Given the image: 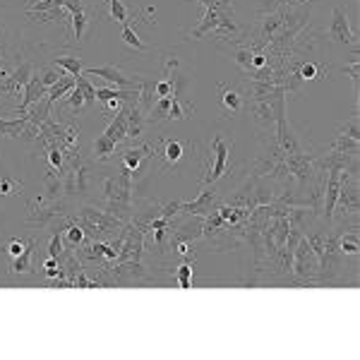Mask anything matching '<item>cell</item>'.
Returning <instances> with one entry per match:
<instances>
[{
  "label": "cell",
  "instance_id": "6da1fadb",
  "mask_svg": "<svg viewBox=\"0 0 360 360\" xmlns=\"http://www.w3.org/2000/svg\"><path fill=\"white\" fill-rule=\"evenodd\" d=\"M68 217L84 231L86 238L101 243L115 240L127 226V221H123V219L113 217L106 209H96V207H79L77 212H70Z\"/></svg>",
  "mask_w": 360,
  "mask_h": 360
},
{
  "label": "cell",
  "instance_id": "7a4b0ae2",
  "mask_svg": "<svg viewBox=\"0 0 360 360\" xmlns=\"http://www.w3.org/2000/svg\"><path fill=\"white\" fill-rule=\"evenodd\" d=\"M103 209L113 217L130 221L132 219V176L120 171V176H111L101 180Z\"/></svg>",
  "mask_w": 360,
  "mask_h": 360
},
{
  "label": "cell",
  "instance_id": "3957f363",
  "mask_svg": "<svg viewBox=\"0 0 360 360\" xmlns=\"http://www.w3.org/2000/svg\"><path fill=\"white\" fill-rule=\"evenodd\" d=\"M288 283H293V286H307V288L322 286L317 255L312 252L310 243L305 240V233H303V238H300L298 245H295V250H293V264H291V276H288Z\"/></svg>",
  "mask_w": 360,
  "mask_h": 360
},
{
  "label": "cell",
  "instance_id": "277c9868",
  "mask_svg": "<svg viewBox=\"0 0 360 360\" xmlns=\"http://www.w3.org/2000/svg\"><path fill=\"white\" fill-rule=\"evenodd\" d=\"M212 159L207 161L205 168H202V188H207V185H217L219 180L224 176H229L231 171H233V164H231V149H233V142H226L221 135H217L212 139Z\"/></svg>",
  "mask_w": 360,
  "mask_h": 360
},
{
  "label": "cell",
  "instance_id": "5b68a950",
  "mask_svg": "<svg viewBox=\"0 0 360 360\" xmlns=\"http://www.w3.org/2000/svg\"><path fill=\"white\" fill-rule=\"evenodd\" d=\"M27 224L34 229H49L51 224H56L58 219L68 217V205L65 200H51V197H34L27 207Z\"/></svg>",
  "mask_w": 360,
  "mask_h": 360
},
{
  "label": "cell",
  "instance_id": "8992f818",
  "mask_svg": "<svg viewBox=\"0 0 360 360\" xmlns=\"http://www.w3.org/2000/svg\"><path fill=\"white\" fill-rule=\"evenodd\" d=\"M86 77H101L108 84L118 86V89H139L142 86L144 75H127L120 65H103V68H86L82 70Z\"/></svg>",
  "mask_w": 360,
  "mask_h": 360
},
{
  "label": "cell",
  "instance_id": "52a82bcc",
  "mask_svg": "<svg viewBox=\"0 0 360 360\" xmlns=\"http://www.w3.org/2000/svg\"><path fill=\"white\" fill-rule=\"evenodd\" d=\"M195 144H183L180 139H166L161 137L159 142L154 144V156L161 161V168L164 171H171V168L180 166L188 156V149H193Z\"/></svg>",
  "mask_w": 360,
  "mask_h": 360
},
{
  "label": "cell",
  "instance_id": "ba28073f",
  "mask_svg": "<svg viewBox=\"0 0 360 360\" xmlns=\"http://www.w3.org/2000/svg\"><path fill=\"white\" fill-rule=\"evenodd\" d=\"M221 195L217 193V188L214 185H207V188H202V193L197 195V200L193 202H183L180 205V214H185V217H209V214H214L219 207H221Z\"/></svg>",
  "mask_w": 360,
  "mask_h": 360
},
{
  "label": "cell",
  "instance_id": "9c48e42d",
  "mask_svg": "<svg viewBox=\"0 0 360 360\" xmlns=\"http://www.w3.org/2000/svg\"><path fill=\"white\" fill-rule=\"evenodd\" d=\"M149 159H154V144H130L120 154V171L130 173L135 180Z\"/></svg>",
  "mask_w": 360,
  "mask_h": 360
},
{
  "label": "cell",
  "instance_id": "30bf717a",
  "mask_svg": "<svg viewBox=\"0 0 360 360\" xmlns=\"http://www.w3.org/2000/svg\"><path fill=\"white\" fill-rule=\"evenodd\" d=\"M327 37H329V41H334L339 46H351L353 51H358V37L351 29V22H348V15L344 13V8H334L332 25H329Z\"/></svg>",
  "mask_w": 360,
  "mask_h": 360
},
{
  "label": "cell",
  "instance_id": "8fae6325",
  "mask_svg": "<svg viewBox=\"0 0 360 360\" xmlns=\"http://www.w3.org/2000/svg\"><path fill=\"white\" fill-rule=\"evenodd\" d=\"M63 8L70 13L72 44H82L86 29L91 25V13H89V8H86V0H63Z\"/></svg>",
  "mask_w": 360,
  "mask_h": 360
},
{
  "label": "cell",
  "instance_id": "7c38bea8",
  "mask_svg": "<svg viewBox=\"0 0 360 360\" xmlns=\"http://www.w3.org/2000/svg\"><path fill=\"white\" fill-rule=\"evenodd\" d=\"M32 75H34L32 63H29V60L17 63L13 75H10L8 82H5V86H3V98H20V101H22V96H25V89H27L29 79H32Z\"/></svg>",
  "mask_w": 360,
  "mask_h": 360
},
{
  "label": "cell",
  "instance_id": "4fadbf2b",
  "mask_svg": "<svg viewBox=\"0 0 360 360\" xmlns=\"http://www.w3.org/2000/svg\"><path fill=\"white\" fill-rule=\"evenodd\" d=\"M219 94H221L224 118H236L238 113H243L248 98L243 94L240 84H221L219 86Z\"/></svg>",
  "mask_w": 360,
  "mask_h": 360
},
{
  "label": "cell",
  "instance_id": "5bb4252c",
  "mask_svg": "<svg viewBox=\"0 0 360 360\" xmlns=\"http://www.w3.org/2000/svg\"><path fill=\"white\" fill-rule=\"evenodd\" d=\"M245 106L250 108V115H252L255 125H257L264 135H269L276 125V115H274V108H271V101H250Z\"/></svg>",
  "mask_w": 360,
  "mask_h": 360
},
{
  "label": "cell",
  "instance_id": "9a60e30c",
  "mask_svg": "<svg viewBox=\"0 0 360 360\" xmlns=\"http://www.w3.org/2000/svg\"><path fill=\"white\" fill-rule=\"evenodd\" d=\"M149 125V115L139 108V103H127V144L137 142Z\"/></svg>",
  "mask_w": 360,
  "mask_h": 360
},
{
  "label": "cell",
  "instance_id": "2e32d148",
  "mask_svg": "<svg viewBox=\"0 0 360 360\" xmlns=\"http://www.w3.org/2000/svg\"><path fill=\"white\" fill-rule=\"evenodd\" d=\"M226 17H236V15H226L221 10H214V8H205V17L200 20V25H197L193 32L188 34L190 39H202L205 34H214L219 29V25L226 20Z\"/></svg>",
  "mask_w": 360,
  "mask_h": 360
},
{
  "label": "cell",
  "instance_id": "e0dca14e",
  "mask_svg": "<svg viewBox=\"0 0 360 360\" xmlns=\"http://www.w3.org/2000/svg\"><path fill=\"white\" fill-rule=\"evenodd\" d=\"M132 20H135V22L127 20L125 27H123V41H125L127 49H132L135 53H147L149 46L144 44L142 39H139V34H137V25H139V22H147V20H144L142 15H135Z\"/></svg>",
  "mask_w": 360,
  "mask_h": 360
},
{
  "label": "cell",
  "instance_id": "ac0fdd59",
  "mask_svg": "<svg viewBox=\"0 0 360 360\" xmlns=\"http://www.w3.org/2000/svg\"><path fill=\"white\" fill-rule=\"evenodd\" d=\"M103 135L111 137L118 147H125L127 144V106H123L118 113H115V118L111 120V125L106 127Z\"/></svg>",
  "mask_w": 360,
  "mask_h": 360
},
{
  "label": "cell",
  "instance_id": "d6986e66",
  "mask_svg": "<svg viewBox=\"0 0 360 360\" xmlns=\"http://www.w3.org/2000/svg\"><path fill=\"white\" fill-rule=\"evenodd\" d=\"M34 248H37V238H29L25 252H22L20 257H15L13 264H10V269H8L10 274H13V276L32 274V269H34Z\"/></svg>",
  "mask_w": 360,
  "mask_h": 360
},
{
  "label": "cell",
  "instance_id": "ffe728a7",
  "mask_svg": "<svg viewBox=\"0 0 360 360\" xmlns=\"http://www.w3.org/2000/svg\"><path fill=\"white\" fill-rule=\"evenodd\" d=\"M295 72H298L300 82H307V79H324L329 75V65H324V63H317V60H310V58H307V60L300 63Z\"/></svg>",
  "mask_w": 360,
  "mask_h": 360
},
{
  "label": "cell",
  "instance_id": "44dd1931",
  "mask_svg": "<svg viewBox=\"0 0 360 360\" xmlns=\"http://www.w3.org/2000/svg\"><path fill=\"white\" fill-rule=\"evenodd\" d=\"M58 103H60V108H70V113H72V115H79V113L84 111V108H89V106H86V96H84V91L79 89L77 82H75L72 89H70L68 94L63 96Z\"/></svg>",
  "mask_w": 360,
  "mask_h": 360
},
{
  "label": "cell",
  "instance_id": "7402d4cb",
  "mask_svg": "<svg viewBox=\"0 0 360 360\" xmlns=\"http://www.w3.org/2000/svg\"><path fill=\"white\" fill-rule=\"evenodd\" d=\"M118 144L113 142L111 137L101 135L94 139V159L98 161V164H106V161H113L115 154H118Z\"/></svg>",
  "mask_w": 360,
  "mask_h": 360
},
{
  "label": "cell",
  "instance_id": "603a6c76",
  "mask_svg": "<svg viewBox=\"0 0 360 360\" xmlns=\"http://www.w3.org/2000/svg\"><path fill=\"white\" fill-rule=\"evenodd\" d=\"M22 193H25V183L10 176V173L5 171V166L0 164V197H17Z\"/></svg>",
  "mask_w": 360,
  "mask_h": 360
},
{
  "label": "cell",
  "instance_id": "cb8c5ba5",
  "mask_svg": "<svg viewBox=\"0 0 360 360\" xmlns=\"http://www.w3.org/2000/svg\"><path fill=\"white\" fill-rule=\"evenodd\" d=\"M339 250L341 255H348V257H356L358 250H360V243H358V229H348V231H341L339 233Z\"/></svg>",
  "mask_w": 360,
  "mask_h": 360
},
{
  "label": "cell",
  "instance_id": "d4e9b609",
  "mask_svg": "<svg viewBox=\"0 0 360 360\" xmlns=\"http://www.w3.org/2000/svg\"><path fill=\"white\" fill-rule=\"evenodd\" d=\"M75 82H77L75 77H70V75H63V77L58 79V82H56L53 86H49V91H46V98H49V101L56 106V103L60 101V98L65 96L70 89H72Z\"/></svg>",
  "mask_w": 360,
  "mask_h": 360
},
{
  "label": "cell",
  "instance_id": "484cf974",
  "mask_svg": "<svg viewBox=\"0 0 360 360\" xmlns=\"http://www.w3.org/2000/svg\"><path fill=\"white\" fill-rule=\"evenodd\" d=\"M231 58H233L236 65L248 75V72H250V68H252L255 49H250L248 44H233V53H231Z\"/></svg>",
  "mask_w": 360,
  "mask_h": 360
},
{
  "label": "cell",
  "instance_id": "4316f807",
  "mask_svg": "<svg viewBox=\"0 0 360 360\" xmlns=\"http://www.w3.org/2000/svg\"><path fill=\"white\" fill-rule=\"evenodd\" d=\"M53 65H58L60 70H65V72L70 75V77H75L77 79L79 75H82V58H77V56H56L53 58Z\"/></svg>",
  "mask_w": 360,
  "mask_h": 360
},
{
  "label": "cell",
  "instance_id": "83f0119b",
  "mask_svg": "<svg viewBox=\"0 0 360 360\" xmlns=\"http://www.w3.org/2000/svg\"><path fill=\"white\" fill-rule=\"evenodd\" d=\"M86 240V233L82 229H79L77 224L70 219L68 226H65V231H63V243H65V248H77V245H82V243Z\"/></svg>",
  "mask_w": 360,
  "mask_h": 360
},
{
  "label": "cell",
  "instance_id": "f1b7e54d",
  "mask_svg": "<svg viewBox=\"0 0 360 360\" xmlns=\"http://www.w3.org/2000/svg\"><path fill=\"white\" fill-rule=\"evenodd\" d=\"M37 75H39V79L44 82L46 89H49V86H53L58 79H60L63 75H68V72H65V70H60L58 65H44V68L37 70Z\"/></svg>",
  "mask_w": 360,
  "mask_h": 360
},
{
  "label": "cell",
  "instance_id": "f546056e",
  "mask_svg": "<svg viewBox=\"0 0 360 360\" xmlns=\"http://www.w3.org/2000/svg\"><path fill=\"white\" fill-rule=\"evenodd\" d=\"M193 274H195V262H183L178 266L176 271H173V278L180 283V288H190L193 286Z\"/></svg>",
  "mask_w": 360,
  "mask_h": 360
},
{
  "label": "cell",
  "instance_id": "4dcf8cb0",
  "mask_svg": "<svg viewBox=\"0 0 360 360\" xmlns=\"http://www.w3.org/2000/svg\"><path fill=\"white\" fill-rule=\"evenodd\" d=\"M195 3H200L202 8L221 10L226 15H236V0H195Z\"/></svg>",
  "mask_w": 360,
  "mask_h": 360
},
{
  "label": "cell",
  "instance_id": "1f68e13d",
  "mask_svg": "<svg viewBox=\"0 0 360 360\" xmlns=\"http://www.w3.org/2000/svg\"><path fill=\"white\" fill-rule=\"evenodd\" d=\"M108 17L115 20V22H123V25H125V22L130 20V10H127L120 0H108Z\"/></svg>",
  "mask_w": 360,
  "mask_h": 360
},
{
  "label": "cell",
  "instance_id": "d6a6232c",
  "mask_svg": "<svg viewBox=\"0 0 360 360\" xmlns=\"http://www.w3.org/2000/svg\"><path fill=\"white\" fill-rule=\"evenodd\" d=\"M77 86L84 91V96H86V106L94 108V106H96V86H91V82L84 77V75H79V77H77Z\"/></svg>",
  "mask_w": 360,
  "mask_h": 360
},
{
  "label": "cell",
  "instance_id": "836d02e7",
  "mask_svg": "<svg viewBox=\"0 0 360 360\" xmlns=\"http://www.w3.org/2000/svg\"><path fill=\"white\" fill-rule=\"evenodd\" d=\"M25 248H27V240H20V238H13V240L5 245V252L10 255V257H20L22 252H25Z\"/></svg>",
  "mask_w": 360,
  "mask_h": 360
},
{
  "label": "cell",
  "instance_id": "e575fe53",
  "mask_svg": "<svg viewBox=\"0 0 360 360\" xmlns=\"http://www.w3.org/2000/svg\"><path fill=\"white\" fill-rule=\"evenodd\" d=\"M358 68H360L358 58H353V60L344 68V70H346V75L351 77V82H353V86H356V89H358Z\"/></svg>",
  "mask_w": 360,
  "mask_h": 360
},
{
  "label": "cell",
  "instance_id": "d590c367",
  "mask_svg": "<svg viewBox=\"0 0 360 360\" xmlns=\"http://www.w3.org/2000/svg\"><path fill=\"white\" fill-rule=\"evenodd\" d=\"M0 53H5V27L0 25Z\"/></svg>",
  "mask_w": 360,
  "mask_h": 360
}]
</instances>
